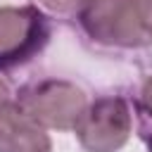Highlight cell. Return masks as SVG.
I'll use <instances>...</instances> for the list:
<instances>
[{
	"label": "cell",
	"instance_id": "obj_3",
	"mask_svg": "<svg viewBox=\"0 0 152 152\" xmlns=\"http://www.w3.org/2000/svg\"><path fill=\"white\" fill-rule=\"evenodd\" d=\"M14 100L33 121L55 131H74L88 107L86 90L66 78L31 81L17 90Z\"/></svg>",
	"mask_w": 152,
	"mask_h": 152
},
{
	"label": "cell",
	"instance_id": "obj_1",
	"mask_svg": "<svg viewBox=\"0 0 152 152\" xmlns=\"http://www.w3.org/2000/svg\"><path fill=\"white\" fill-rule=\"evenodd\" d=\"M88 40L109 50L152 45V0H93L78 17Z\"/></svg>",
	"mask_w": 152,
	"mask_h": 152
},
{
	"label": "cell",
	"instance_id": "obj_7",
	"mask_svg": "<svg viewBox=\"0 0 152 152\" xmlns=\"http://www.w3.org/2000/svg\"><path fill=\"white\" fill-rule=\"evenodd\" d=\"M48 12L59 17H78L93 0H38Z\"/></svg>",
	"mask_w": 152,
	"mask_h": 152
},
{
	"label": "cell",
	"instance_id": "obj_9",
	"mask_svg": "<svg viewBox=\"0 0 152 152\" xmlns=\"http://www.w3.org/2000/svg\"><path fill=\"white\" fill-rule=\"evenodd\" d=\"M12 97V90H10V86L0 78V102H5V100H10Z\"/></svg>",
	"mask_w": 152,
	"mask_h": 152
},
{
	"label": "cell",
	"instance_id": "obj_4",
	"mask_svg": "<svg viewBox=\"0 0 152 152\" xmlns=\"http://www.w3.org/2000/svg\"><path fill=\"white\" fill-rule=\"evenodd\" d=\"M74 131L86 152H119L133 131L131 104L121 95H100L88 102Z\"/></svg>",
	"mask_w": 152,
	"mask_h": 152
},
{
	"label": "cell",
	"instance_id": "obj_5",
	"mask_svg": "<svg viewBox=\"0 0 152 152\" xmlns=\"http://www.w3.org/2000/svg\"><path fill=\"white\" fill-rule=\"evenodd\" d=\"M0 152H52L45 128L14 97L0 102Z\"/></svg>",
	"mask_w": 152,
	"mask_h": 152
},
{
	"label": "cell",
	"instance_id": "obj_8",
	"mask_svg": "<svg viewBox=\"0 0 152 152\" xmlns=\"http://www.w3.org/2000/svg\"><path fill=\"white\" fill-rule=\"evenodd\" d=\"M140 138L147 145V152H152V126H140Z\"/></svg>",
	"mask_w": 152,
	"mask_h": 152
},
{
	"label": "cell",
	"instance_id": "obj_6",
	"mask_svg": "<svg viewBox=\"0 0 152 152\" xmlns=\"http://www.w3.org/2000/svg\"><path fill=\"white\" fill-rule=\"evenodd\" d=\"M135 112L140 116V126H152V71L142 74L135 88Z\"/></svg>",
	"mask_w": 152,
	"mask_h": 152
},
{
	"label": "cell",
	"instance_id": "obj_2",
	"mask_svg": "<svg viewBox=\"0 0 152 152\" xmlns=\"http://www.w3.org/2000/svg\"><path fill=\"white\" fill-rule=\"evenodd\" d=\"M52 24L36 5L0 7V71L31 64L50 43Z\"/></svg>",
	"mask_w": 152,
	"mask_h": 152
}]
</instances>
